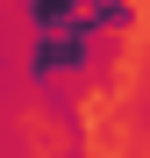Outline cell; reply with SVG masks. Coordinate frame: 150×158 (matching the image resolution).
Masks as SVG:
<instances>
[{"instance_id": "6da1fadb", "label": "cell", "mask_w": 150, "mask_h": 158, "mask_svg": "<svg viewBox=\"0 0 150 158\" xmlns=\"http://www.w3.org/2000/svg\"><path fill=\"white\" fill-rule=\"evenodd\" d=\"M36 22H43V36L50 29H100V22H107V7H93V15H79V0H36Z\"/></svg>"}]
</instances>
